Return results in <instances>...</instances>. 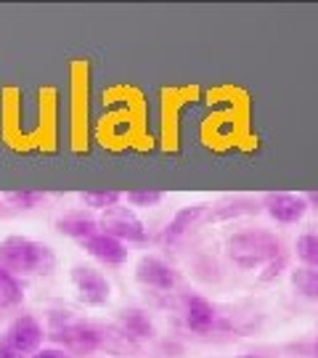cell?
Listing matches in <instances>:
<instances>
[{"label": "cell", "mask_w": 318, "mask_h": 358, "mask_svg": "<svg viewBox=\"0 0 318 358\" xmlns=\"http://www.w3.org/2000/svg\"><path fill=\"white\" fill-rule=\"evenodd\" d=\"M56 252L45 242L24 234H8L0 239V266L13 276H51L56 271Z\"/></svg>", "instance_id": "1"}, {"label": "cell", "mask_w": 318, "mask_h": 358, "mask_svg": "<svg viewBox=\"0 0 318 358\" xmlns=\"http://www.w3.org/2000/svg\"><path fill=\"white\" fill-rule=\"evenodd\" d=\"M45 337H51L56 348L66 350L72 358L93 356L103 345V334L85 319L75 316L72 310H53L48 316Z\"/></svg>", "instance_id": "2"}, {"label": "cell", "mask_w": 318, "mask_h": 358, "mask_svg": "<svg viewBox=\"0 0 318 358\" xmlns=\"http://www.w3.org/2000/svg\"><path fill=\"white\" fill-rule=\"evenodd\" d=\"M226 255L236 268L254 271L281 255V242L266 229H242L226 239Z\"/></svg>", "instance_id": "3"}, {"label": "cell", "mask_w": 318, "mask_h": 358, "mask_svg": "<svg viewBox=\"0 0 318 358\" xmlns=\"http://www.w3.org/2000/svg\"><path fill=\"white\" fill-rule=\"evenodd\" d=\"M69 282L75 289V300L85 308H99L106 306L112 297V284L103 276V271L88 263H77L69 271Z\"/></svg>", "instance_id": "4"}, {"label": "cell", "mask_w": 318, "mask_h": 358, "mask_svg": "<svg viewBox=\"0 0 318 358\" xmlns=\"http://www.w3.org/2000/svg\"><path fill=\"white\" fill-rule=\"evenodd\" d=\"M99 231L115 236V239H120L122 244L149 242V229H146V223L136 215L133 207L117 205V207H112V210L101 213V217H99Z\"/></svg>", "instance_id": "5"}, {"label": "cell", "mask_w": 318, "mask_h": 358, "mask_svg": "<svg viewBox=\"0 0 318 358\" xmlns=\"http://www.w3.org/2000/svg\"><path fill=\"white\" fill-rule=\"evenodd\" d=\"M6 343L24 358L35 356L45 343V327L32 313H19L6 332Z\"/></svg>", "instance_id": "6"}, {"label": "cell", "mask_w": 318, "mask_h": 358, "mask_svg": "<svg viewBox=\"0 0 318 358\" xmlns=\"http://www.w3.org/2000/svg\"><path fill=\"white\" fill-rule=\"evenodd\" d=\"M263 210L268 213L270 220H276L281 226H294L300 223L305 213L310 210L303 194L292 192H270L263 196Z\"/></svg>", "instance_id": "7"}, {"label": "cell", "mask_w": 318, "mask_h": 358, "mask_svg": "<svg viewBox=\"0 0 318 358\" xmlns=\"http://www.w3.org/2000/svg\"><path fill=\"white\" fill-rule=\"evenodd\" d=\"M136 282L143 284L146 289H154V292H170L178 282V273L162 257L143 255L136 263Z\"/></svg>", "instance_id": "8"}, {"label": "cell", "mask_w": 318, "mask_h": 358, "mask_svg": "<svg viewBox=\"0 0 318 358\" xmlns=\"http://www.w3.org/2000/svg\"><path fill=\"white\" fill-rule=\"evenodd\" d=\"M180 313H183V324L194 334H210L215 329L217 310L202 294H194V292L180 294Z\"/></svg>", "instance_id": "9"}, {"label": "cell", "mask_w": 318, "mask_h": 358, "mask_svg": "<svg viewBox=\"0 0 318 358\" xmlns=\"http://www.w3.org/2000/svg\"><path fill=\"white\" fill-rule=\"evenodd\" d=\"M82 250L88 252L93 260H99L101 266H109V268H120L127 263V244H122L120 239L109 236V234H93L88 242H82Z\"/></svg>", "instance_id": "10"}, {"label": "cell", "mask_w": 318, "mask_h": 358, "mask_svg": "<svg viewBox=\"0 0 318 358\" xmlns=\"http://www.w3.org/2000/svg\"><path fill=\"white\" fill-rule=\"evenodd\" d=\"M56 231L77 242H88L93 234H99V217H93L85 210H72L56 217Z\"/></svg>", "instance_id": "11"}, {"label": "cell", "mask_w": 318, "mask_h": 358, "mask_svg": "<svg viewBox=\"0 0 318 358\" xmlns=\"http://www.w3.org/2000/svg\"><path fill=\"white\" fill-rule=\"evenodd\" d=\"M207 210L210 205H189V207H180L178 213L173 215V220L165 226L162 231V242L165 244H175L178 239H183L196 223H202L207 217Z\"/></svg>", "instance_id": "12"}, {"label": "cell", "mask_w": 318, "mask_h": 358, "mask_svg": "<svg viewBox=\"0 0 318 358\" xmlns=\"http://www.w3.org/2000/svg\"><path fill=\"white\" fill-rule=\"evenodd\" d=\"M117 327H120V334H122V337L136 340V343H143V340H152L154 337L152 316H149L146 310H140V308H125V310H120Z\"/></svg>", "instance_id": "13"}, {"label": "cell", "mask_w": 318, "mask_h": 358, "mask_svg": "<svg viewBox=\"0 0 318 358\" xmlns=\"http://www.w3.org/2000/svg\"><path fill=\"white\" fill-rule=\"evenodd\" d=\"M257 202L250 196H229V199H220L215 205H210L207 217L204 220H212V223H226V220H239V217L257 215Z\"/></svg>", "instance_id": "14"}, {"label": "cell", "mask_w": 318, "mask_h": 358, "mask_svg": "<svg viewBox=\"0 0 318 358\" xmlns=\"http://www.w3.org/2000/svg\"><path fill=\"white\" fill-rule=\"evenodd\" d=\"M24 303V287L22 279L13 276L8 268L0 266V308H16Z\"/></svg>", "instance_id": "15"}, {"label": "cell", "mask_w": 318, "mask_h": 358, "mask_svg": "<svg viewBox=\"0 0 318 358\" xmlns=\"http://www.w3.org/2000/svg\"><path fill=\"white\" fill-rule=\"evenodd\" d=\"M289 282H292L294 292L303 294L305 300H318V268L300 266L289 273Z\"/></svg>", "instance_id": "16"}, {"label": "cell", "mask_w": 318, "mask_h": 358, "mask_svg": "<svg viewBox=\"0 0 318 358\" xmlns=\"http://www.w3.org/2000/svg\"><path fill=\"white\" fill-rule=\"evenodd\" d=\"M294 255L300 257V263L308 268H318V234L308 231L294 242Z\"/></svg>", "instance_id": "17"}, {"label": "cell", "mask_w": 318, "mask_h": 358, "mask_svg": "<svg viewBox=\"0 0 318 358\" xmlns=\"http://www.w3.org/2000/svg\"><path fill=\"white\" fill-rule=\"evenodd\" d=\"M122 194L120 192H82L80 194V202L85 205V210H96V213H106L112 207L120 205Z\"/></svg>", "instance_id": "18"}, {"label": "cell", "mask_w": 318, "mask_h": 358, "mask_svg": "<svg viewBox=\"0 0 318 358\" xmlns=\"http://www.w3.org/2000/svg\"><path fill=\"white\" fill-rule=\"evenodd\" d=\"M6 199H8L13 207H19V210H35V207L45 205L48 196L40 192H13V194H8Z\"/></svg>", "instance_id": "19"}, {"label": "cell", "mask_w": 318, "mask_h": 358, "mask_svg": "<svg viewBox=\"0 0 318 358\" xmlns=\"http://www.w3.org/2000/svg\"><path fill=\"white\" fill-rule=\"evenodd\" d=\"M162 199H165V194L157 192V189H146V192H127V205L130 207H143V210H149V207L159 205Z\"/></svg>", "instance_id": "20"}, {"label": "cell", "mask_w": 318, "mask_h": 358, "mask_svg": "<svg viewBox=\"0 0 318 358\" xmlns=\"http://www.w3.org/2000/svg\"><path fill=\"white\" fill-rule=\"evenodd\" d=\"M287 271V257L279 255V257H273V260H268L266 266H263V271H260V276H257V282L260 284H270V282H276L281 273Z\"/></svg>", "instance_id": "21"}, {"label": "cell", "mask_w": 318, "mask_h": 358, "mask_svg": "<svg viewBox=\"0 0 318 358\" xmlns=\"http://www.w3.org/2000/svg\"><path fill=\"white\" fill-rule=\"evenodd\" d=\"M29 358H72L66 350H62V348H56V345H51V348H40L35 356H29Z\"/></svg>", "instance_id": "22"}, {"label": "cell", "mask_w": 318, "mask_h": 358, "mask_svg": "<svg viewBox=\"0 0 318 358\" xmlns=\"http://www.w3.org/2000/svg\"><path fill=\"white\" fill-rule=\"evenodd\" d=\"M0 358H24L22 353H16L6 340H0Z\"/></svg>", "instance_id": "23"}, {"label": "cell", "mask_w": 318, "mask_h": 358, "mask_svg": "<svg viewBox=\"0 0 318 358\" xmlns=\"http://www.w3.org/2000/svg\"><path fill=\"white\" fill-rule=\"evenodd\" d=\"M305 202H308V207H313V210H318V192L305 194Z\"/></svg>", "instance_id": "24"}, {"label": "cell", "mask_w": 318, "mask_h": 358, "mask_svg": "<svg viewBox=\"0 0 318 358\" xmlns=\"http://www.w3.org/2000/svg\"><path fill=\"white\" fill-rule=\"evenodd\" d=\"M236 358H266V356H257V353H244V356H236Z\"/></svg>", "instance_id": "25"}, {"label": "cell", "mask_w": 318, "mask_h": 358, "mask_svg": "<svg viewBox=\"0 0 318 358\" xmlns=\"http://www.w3.org/2000/svg\"><path fill=\"white\" fill-rule=\"evenodd\" d=\"M316 358H318V345H316Z\"/></svg>", "instance_id": "26"}]
</instances>
